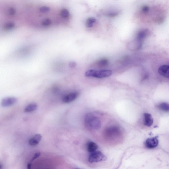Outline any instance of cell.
Wrapping results in <instances>:
<instances>
[{
    "label": "cell",
    "mask_w": 169,
    "mask_h": 169,
    "mask_svg": "<svg viewBox=\"0 0 169 169\" xmlns=\"http://www.w3.org/2000/svg\"><path fill=\"white\" fill-rule=\"evenodd\" d=\"M38 106L37 104L32 103L26 106L24 110V111L26 113H29L35 111L37 109Z\"/></svg>",
    "instance_id": "7c38bea8"
},
{
    "label": "cell",
    "mask_w": 169,
    "mask_h": 169,
    "mask_svg": "<svg viewBox=\"0 0 169 169\" xmlns=\"http://www.w3.org/2000/svg\"><path fill=\"white\" fill-rule=\"evenodd\" d=\"M159 108L163 111L168 112L169 110V104L166 103H162L159 105Z\"/></svg>",
    "instance_id": "5bb4252c"
},
{
    "label": "cell",
    "mask_w": 169,
    "mask_h": 169,
    "mask_svg": "<svg viewBox=\"0 0 169 169\" xmlns=\"http://www.w3.org/2000/svg\"><path fill=\"white\" fill-rule=\"evenodd\" d=\"M98 148V146L97 144L93 142L90 141L87 143V150L90 153L96 151Z\"/></svg>",
    "instance_id": "8fae6325"
},
{
    "label": "cell",
    "mask_w": 169,
    "mask_h": 169,
    "mask_svg": "<svg viewBox=\"0 0 169 169\" xmlns=\"http://www.w3.org/2000/svg\"><path fill=\"white\" fill-rule=\"evenodd\" d=\"M112 74V72L110 70H90L85 73L86 77L103 78L108 77Z\"/></svg>",
    "instance_id": "7a4b0ae2"
},
{
    "label": "cell",
    "mask_w": 169,
    "mask_h": 169,
    "mask_svg": "<svg viewBox=\"0 0 169 169\" xmlns=\"http://www.w3.org/2000/svg\"><path fill=\"white\" fill-rule=\"evenodd\" d=\"M96 21V20L94 17H90L87 20L86 22V26L88 27H92Z\"/></svg>",
    "instance_id": "4fadbf2b"
},
{
    "label": "cell",
    "mask_w": 169,
    "mask_h": 169,
    "mask_svg": "<svg viewBox=\"0 0 169 169\" xmlns=\"http://www.w3.org/2000/svg\"><path fill=\"white\" fill-rule=\"evenodd\" d=\"M169 66L167 65H164L160 66L158 69L159 74L165 78H168Z\"/></svg>",
    "instance_id": "ba28073f"
},
{
    "label": "cell",
    "mask_w": 169,
    "mask_h": 169,
    "mask_svg": "<svg viewBox=\"0 0 169 169\" xmlns=\"http://www.w3.org/2000/svg\"><path fill=\"white\" fill-rule=\"evenodd\" d=\"M50 10V8L47 6H42L40 9V11L42 13H47L49 12Z\"/></svg>",
    "instance_id": "ac0fdd59"
},
{
    "label": "cell",
    "mask_w": 169,
    "mask_h": 169,
    "mask_svg": "<svg viewBox=\"0 0 169 169\" xmlns=\"http://www.w3.org/2000/svg\"><path fill=\"white\" fill-rule=\"evenodd\" d=\"M118 13H109V14H108V16L110 17H113L114 16H116L118 15Z\"/></svg>",
    "instance_id": "7402d4cb"
},
{
    "label": "cell",
    "mask_w": 169,
    "mask_h": 169,
    "mask_svg": "<svg viewBox=\"0 0 169 169\" xmlns=\"http://www.w3.org/2000/svg\"><path fill=\"white\" fill-rule=\"evenodd\" d=\"M158 140L156 137L149 138L146 141L145 145L148 149H153L158 145Z\"/></svg>",
    "instance_id": "5b68a950"
},
{
    "label": "cell",
    "mask_w": 169,
    "mask_h": 169,
    "mask_svg": "<svg viewBox=\"0 0 169 169\" xmlns=\"http://www.w3.org/2000/svg\"><path fill=\"white\" fill-rule=\"evenodd\" d=\"M61 15L62 17L63 18H67L69 16V13L67 9H63L61 10Z\"/></svg>",
    "instance_id": "2e32d148"
},
{
    "label": "cell",
    "mask_w": 169,
    "mask_h": 169,
    "mask_svg": "<svg viewBox=\"0 0 169 169\" xmlns=\"http://www.w3.org/2000/svg\"><path fill=\"white\" fill-rule=\"evenodd\" d=\"M84 121L86 125L90 129L96 130L101 127V122L99 118L92 113L86 115Z\"/></svg>",
    "instance_id": "6da1fadb"
},
{
    "label": "cell",
    "mask_w": 169,
    "mask_h": 169,
    "mask_svg": "<svg viewBox=\"0 0 169 169\" xmlns=\"http://www.w3.org/2000/svg\"><path fill=\"white\" fill-rule=\"evenodd\" d=\"M42 136L40 134H36L29 140V144L33 146L37 145L40 142Z\"/></svg>",
    "instance_id": "9c48e42d"
},
{
    "label": "cell",
    "mask_w": 169,
    "mask_h": 169,
    "mask_svg": "<svg viewBox=\"0 0 169 169\" xmlns=\"http://www.w3.org/2000/svg\"><path fill=\"white\" fill-rule=\"evenodd\" d=\"M27 169H32V164L31 163H29L27 165Z\"/></svg>",
    "instance_id": "603a6c76"
},
{
    "label": "cell",
    "mask_w": 169,
    "mask_h": 169,
    "mask_svg": "<svg viewBox=\"0 0 169 169\" xmlns=\"http://www.w3.org/2000/svg\"><path fill=\"white\" fill-rule=\"evenodd\" d=\"M148 34V30H144L140 31L136 35V40L139 43H142V42L145 38L147 37Z\"/></svg>",
    "instance_id": "52a82bcc"
},
{
    "label": "cell",
    "mask_w": 169,
    "mask_h": 169,
    "mask_svg": "<svg viewBox=\"0 0 169 169\" xmlns=\"http://www.w3.org/2000/svg\"><path fill=\"white\" fill-rule=\"evenodd\" d=\"M40 153L39 152L35 153L32 157V161H33V160H34L36 158H38V157L40 156Z\"/></svg>",
    "instance_id": "ffe728a7"
},
{
    "label": "cell",
    "mask_w": 169,
    "mask_h": 169,
    "mask_svg": "<svg viewBox=\"0 0 169 169\" xmlns=\"http://www.w3.org/2000/svg\"><path fill=\"white\" fill-rule=\"evenodd\" d=\"M98 64L100 66H105L108 65L109 64V61L108 59L102 58L100 59L98 62Z\"/></svg>",
    "instance_id": "9a60e30c"
},
{
    "label": "cell",
    "mask_w": 169,
    "mask_h": 169,
    "mask_svg": "<svg viewBox=\"0 0 169 169\" xmlns=\"http://www.w3.org/2000/svg\"><path fill=\"white\" fill-rule=\"evenodd\" d=\"M150 9V8L147 5H144L142 7V10L143 13H147Z\"/></svg>",
    "instance_id": "d6986e66"
},
{
    "label": "cell",
    "mask_w": 169,
    "mask_h": 169,
    "mask_svg": "<svg viewBox=\"0 0 169 169\" xmlns=\"http://www.w3.org/2000/svg\"><path fill=\"white\" fill-rule=\"evenodd\" d=\"M144 124L147 127H150L153 125V119L152 115L148 113H144Z\"/></svg>",
    "instance_id": "30bf717a"
},
{
    "label": "cell",
    "mask_w": 169,
    "mask_h": 169,
    "mask_svg": "<svg viewBox=\"0 0 169 169\" xmlns=\"http://www.w3.org/2000/svg\"><path fill=\"white\" fill-rule=\"evenodd\" d=\"M69 65L70 67L73 68L77 66V64L75 62L71 61L69 63Z\"/></svg>",
    "instance_id": "44dd1931"
},
{
    "label": "cell",
    "mask_w": 169,
    "mask_h": 169,
    "mask_svg": "<svg viewBox=\"0 0 169 169\" xmlns=\"http://www.w3.org/2000/svg\"></svg>",
    "instance_id": "d4e9b609"
},
{
    "label": "cell",
    "mask_w": 169,
    "mask_h": 169,
    "mask_svg": "<svg viewBox=\"0 0 169 169\" xmlns=\"http://www.w3.org/2000/svg\"><path fill=\"white\" fill-rule=\"evenodd\" d=\"M106 157L100 151H95L90 153L89 155L88 160L90 163L98 162L105 161Z\"/></svg>",
    "instance_id": "3957f363"
},
{
    "label": "cell",
    "mask_w": 169,
    "mask_h": 169,
    "mask_svg": "<svg viewBox=\"0 0 169 169\" xmlns=\"http://www.w3.org/2000/svg\"><path fill=\"white\" fill-rule=\"evenodd\" d=\"M78 96V93L77 92L71 93L64 96L63 99V101L65 103H69L72 102L77 99Z\"/></svg>",
    "instance_id": "8992f818"
},
{
    "label": "cell",
    "mask_w": 169,
    "mask_h": 169,
    "mask_svg": "<svg viewBox=\"0 0 169 169\" xmlns=\"http://www.w3.org/2000/svg\"><path fill=\"white\" fill-rule=\"evenodd\" d=\"M2 168H3L2 165L1 164H0V169H2Z\"/></svg>",
    "instance_id": "cb8c5ba5"
},
{
    "label": "cell",
    "mask_w": 169,
    "mask_h": 169,
    "mask_svg": "<svg viewBox=\"0 0 169 169\" xmlns=\"http://www.w3.org/2000/svg\"><path fill=\"white\" fill-rule=\"evenodd\" d=\"M52 23L50 19H44L42 22V24L44 26H49Z\"/></svg>",
    "instance_id": "e0dca14e"
},
{
    "label": "cell",
    "mask_w": 169,
    "mask_h": 169,
    "mask_svg": "<svg viewBox=\"0 0 169 169\" xmlns=\"http://www.w3.org/2000/svg\"><path fill=\"white\" fill-rule=\"evenodd\" d=\"M17 101V99L14 97H8L4 98L1 101V105L2 107H7L12 106Z\"/></svg>",
    "instance_id": "277c9868"
}]
</instances>
